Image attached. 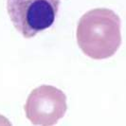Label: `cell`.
Returning <instances> with one entry per match:
<instances>
[{
	"label": "cell",
	"instance_id": "cell-1",
	"mask_svg": "<svg viewBox=\"0 0 126 126\" xmlns=\"http://www.w3.org/2000/svg\"><path fill=\"white\" fill-rule=\"evenodd\" d=\"M121 22L112 10L98 8L82 15L77 26V43L94 60L112 57L121 45Z\"/></svg>",
	"mask_w": 126,
	"mask_h": 126
},
{
	"label": "cell",
	"instance_id": "cell-2",
	"mask_svg": "<svg viewBox=\"0 0 126 126\" xmlns=\"http://www.w3.org/2000/svg\"><path fill=\"white\" fill-rule=\"evenodd\" d=\"M59 5L60 0H7V11L16 31L29 39L50 28Z\"/></svg>",
	"mask_w": 126,
	"mask_h": 126
},
{
	"label": "cell",
	"instance_id": "cell-3",
	"mask_svg": "<svg viewBox=\"0 0 126 126\" xmlns=\"http://www.w3.org/2000/svg\"><path fill=\"white\" fill-rule=\"evenodd\" d=\"M27 119L34 125H55L67 110L66 96L52 85H41L33 89L25 104Z\"/></svg>",
	"mask_w": 126,
	"mask_h": 126
}]
</instances>
